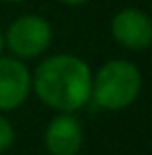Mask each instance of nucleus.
<instances>
[{
	"instance_id": "f257e3e1",
	"label": "nucleus",
	"mask_w": 152,
	"mask_h": 155,
	"mask_svg": "<svg viewBox=\"0 0 152 155\" xmlns=\"http://www.w3.org/2000/svg\"><path fill=\"white\" fill-rule=\"evenodd\" d=\"M92 67L77 54L54 52L31 71V92L56 113H75L90 103Z\"/></svg>"
},
{
	"instance_id": "f03ea898",
	"label": "nucleus",
	"mask_w": 152,
	"mask_h": 155,
	"mask_svg": "<svg viewBox=\"0 0 152 155\" xmlns=\"http://www.w3.org/2000/svg\"><path fill=\"white\" fill-rule=\"evenodd\" d=\"M144 86L140 67L129 59H110L92 74L90 103L104 111H123L138 101Z\"/></svg>"
},
{
	"instance_id": "7ed1b4c3",
	"label": "nucleus",
	"mask_w": 152,
	"mask_h": 155,
	"mask_svg": "<svg viewBox=\"0 0 152 155\" xmlns=\"http://www.w3.org/2000/svg\"><path fill=\"white\" fill-rule=\"evenodd\" d=\"M52 25L42 15L25 13L11 21L4 31V48L17 59H38L50 48L52 44Z\"/></svg>"
},
{
	"instance_id": "20e7f679",
	"label": "nucleus",
	"mask_w": 152,
	"mask_h": 155,
	"mask_svg": "<svg viewBox=\"0 0 152 155\" xmlns=\"http://www.w3.org/2000/svg\"><path fill=\"white\" fill-rule=\"evenodd\" d=\"M110 36L125 51H146L152 46V15L142 8H121L110 19Z\"/></svg>"
},
{
	"instance_id": "39448f33",
	"label": "nucleus",
	"mask_w": 152,
	"mask_h": 155,
	"mask_svg": "<svg viewBox=\"0 0 152 155\" xmlns=\"http://www.w3.org/2000/svg\"><path fill=\"white\" fill-rule=\"evenodd\" d=\"M31 94V69L23 59L0 54V113L15 111Z\"/></svg>"
},
{
	"instance_id": "423d86ee",
	"label": "nucleus",
	"mask_w": 152,
	"mask_h": 155,
	"mask_svg": "<svg viewBox=\"0 0 152 155\" xmlns=\"http://www.w3.org/2000/svg\"><path fill=\"white\" fill-rule=\"evenodd\" d=\"M44 147L50 155H77L83 147V126L75 113H56L44 130Z\"/></svg>"
},
{
	"instance_id": "0eeeda50",
	"label": "nucleus",
	"mask_w": 152,
	"mask_h": 155,
	"mask_svg": "<svg viewBox=\"0 0 152 155\" xmlns=\"http://www.w3.org/2000/svg\"><path fill=\"white\" fill-rule=\"evenodd\" d=\"M15 143V128L13 124L6 120L4 113H0V153L8 151Z\"/></svg>"
},
{
	"instance_id": "6e6552de",
	"label": "nucleus",
	"mask_w": 152,
	"mask_h": 155,
	"mask_svg": "<svg viewBox=\"0 0 152 155\" xmlns=\"http://www.w3.org/2000/svg\"><path fill=\"white\" fill-rule=\"evenodd\" d=\"M56 2H60V4H65V6H81V4H85V2H90V0H56Z\"/></svg>"
},
{
	"instance_id": "1a4fd4ad",
	"label": "nucleus",
	"mask_w": 152,
	"mask_h": 155,
	"mask_svg": "<svg viewBox=\"0 0 152 155\" xmlns=\"http://www.w3.org/2000/svg\"><path fill=\"white\" fill-rule=\"evenodd\" d=\"M4 52V31H2V27H0V54Z\"/></svg>"
},
{
	"instance_id": "9d476101",
	"label": "nucleus",
	"mask_w": 152,
	"mask_h": 155,
	"mask_svg": "<svg viewBox=\"0 0 152 155\" xmlns=\"http://www.w3.org/2000/svg\"><path fill=\"white\" fill-rule=\"evenodd\" d=\"M0 2H8V4H17V2H23V0H0Z\"/></svg>"
}]
</instances>
